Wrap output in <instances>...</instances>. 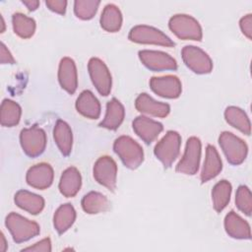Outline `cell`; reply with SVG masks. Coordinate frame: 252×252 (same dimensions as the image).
Instances as JSON below:
<instances>
[{"label": "cell", "mask_w": 252, "mask_h": 252, "mask_svg": "<svg viewBox=\"0 0 252 252\" xmlns=\"http://www.w3.org/2000/svg\"><path fill=\"white\" fill-rule=\"evenodd\" d=\"M113 151L130 169L138 168L144 161L143 148L129 136L118 137L113 143Z\"/></svg>", "instance_id": "1"}, {"label": "cell", "mask_w": 252, "mask_h": 252, "mask_svg": "<svg viewBox=\"0 0 252 252\" xmlns=\"http://www.w3.org/2000/svg\"><path fill=\"white\" fill-rule=\"evenodd\" d=\"M5 225L16 243H22L39 234L37 222L31 220L17 213H10L5 220Z\"/></svg>", "instance_id": "2"}, {"label": "cell", "mask_w": 252, "mask_h": 252, "mask_svg": "<svg viewBox=\"0 0 252 252\" xmlns=\"http://www.w3.org/2000/svg\"><path fill=\"white\" fill-rule=\"evenodd\" d=\"M13 30L22 38H30L35 32V21L23 13H15L12 17Z\"/></svg>", "instance_id": "31"}, {"label": "cell", "mask_w": 252, "mask_h": 252, "mask_svg": "<svg viewBox=\"0 0 252 252\" xmlns=\"http://www.w3.org/2000/svg\"><path fill=\"white\" fill-rule=\"evenodd\" d=\"M0 18H1V25H2V30H1V32H4V30H5V23H4V19H3V17L1 16Z\"/></svg>", "instance_id": "40"}, {"label": "cell", "mask_w": 252, "mask_h": 252, "mask_svg": "<svg viewBox=\"0 0 252 252\" xmlns=\"http://www.w3.org/2000/svg\"><path fill=\"white\" fill-rule=\"evenodd\" d=\"M93 173L97 183L110 191H114L117 179V164L112 158L108 156L98 158L94 162Z\"/></svg>", "instance_id": "10"}, {"label": "cell", "mask_w": 252, "mask_h": 252, "mask_svg": "<svg viewBox=\"0 0 252 252\" xmlns=\"http://www.w3.org/2000/svg\"><path fill=\"white\" fill-rule=\"evenodd\" d=\"M76 109L80 114L90 119H97L100 115V103L89 90L83 91L78 96Z\"/></svg>", "instance_id": "19"}, {"label": "cell", "mask_w": 252, "mask_h": 252, "mask_svg": "<svg viewBox=\"0 0 252 252\" xmlns=\"http://www.w3.org/2000/svg\"><path fill=\"white\" fill-rule=\"evenodd\" d=\"M132 126L135 133L147 144H151L155 141L163 130V126L160 122L143 115L136 117Z\"/></svg>", "instance_id": "16"}, {"label": "cell", "mask_w": 252, "mask_h": 252, "mask_svg": "<svg viewBox=\"0 0 252 252\" xmlns=\"http://www.w3.org/2000/svg\"><path fill=\"white\" fill-rule=\"evenodd\" d=\"M231 195V184L227 180L219 181L212 190V201L214 209L220 213L229 203Z\"/></svg>", "instance_id": "30"}, {"label": "cell", "mask_w": 252, "mask_h": 252, "mask_svg": "<svg viewBox=\"0 0 252 252\" xmlns=\"http://www.w3.org/2000/svg\"><path fill=\"white\" fill-rule=\"evenodd\" d=\"M224 118L232 127L236 128L245 135H250L251 124L247 114L239 107L228 106L224 110Z\"/></svg>", "instance_id": "27"}, {"label": "cell", "mask_w": 252, "mask_h": 252, "mask_svg": "<svg viewBox=\"0 0 252 252\" xmlns=\"http://www.w3.org/2000/svg\"><path fill=\"white\" fill-rule=\"evenodd\" d=\"M53 138L61 154L63 156H69L72 151L73 134L68 123L58 119L53 129Z\"/></svg>", "instance_id": "24"}, {"label": "cell", "mask_w": 252, "mask_h": 252, "mask_svg": "<svg viewBox=\"0 0 252 252\" xmlns=\"http://www.w3.org/2000/svg\"><path fill=\"white\" fill-rule=\"evenodd\" d=\"M181 55L185 65L196 74H209L213 70L211 57L197 46H184L181 50Z\"/></svg>", "instance_id": "9"}, {"label": "cell", "mask_w": 252, "mask_h": 252, "mask_svg": "<svg viewBox=\"0 0 252 252\" xmlns=\"http://www.w3.org/2000/svg\"><path fill=\"white\" fill-rule=\"evenodd\" d=\"M219 144L230 164L238 165L247 157L248 147L246 143L230 132H222L219 137Z\"/></svg>", "instance_id": "5"}, {"label": "cell", "mask_w": 252, "mask_h": 252, "mask_svg": "<svg viewBox=\"0 0 252 252\" xmlns=\"http://www.w3.org/2000/svg\"><path fill=\"white\" fill-rule=\"evenodd\" d=\"M81 204L83 210L90 215L105 212L108 208L107 198L103 194L95 191H92L86 194L83 197Z\"/></svg>", "instance_id": "29"}, {"label": "cell", "mask_w": 252, "mask_h": 252, "mask_svg": "<svg viewBox=\"0 0 252 252\" xmlns=\"http://www.w3.org/2000/svg\"><path fill=\"white\" fill-rule=\"evenodd\" d=\"M128 38L136 43L156 44L165 47L175 45L174 41L161 31L147 25H139L132 28L129 32Z\"/></svg>", "instance_id": "6"}, {"label": "cell", "mask_w": 252, "mask_h": 252, "mask_svg": "<svg viewBox=\"0 0 252 252\" xmlns=\"http://www.w3.org/2000/svg\"><path fill=\"white\" fill-rule=\"evenodd\" d=\"M124 116V106L117 98L113 97L106 104V112L99 126L108 130H116L123 122Z\"/></svg>", "instance_id": "22"}, {"label": "cell", "mask_w": 252, "mask_h": 252, "mask_svg": "<svg viewBox=\"0 0 252 252\" xmlns=\"http://www.w3.org/2000/svg\"><path fill=\"white\" fill-rule=\"evenodd\" d=\"M235 204L239 211L250 217L252 212V195L246 185H240L235 194Z\"/></svg>", "instance_id": "33"}, {"label": "cell", "mask_w": 252, "mask_h": 252, "mask_svg": "<svg viewBox=\"0 0 252 252\" xmlns=\"http://www.w3.org/2000/svg\"><path fill=\"white\" fill-rule=\"evenodd\" d=\"M82 185V177L80 171L75 166L66 168L59 181V191L65 197H74L80 190Z\"/></svg>", "instance_id": "20"}, {"label": "cell", "mask_w": 252, "mask_h": 252, "mask_svg": "<svg viewBox=\"0 0 252 252\" xmlns=\"http://www.w3.org/2000/svg\"><path fill=\"white\" fill-rule=\"evenodd\" d=\"M15 203L22 210L32 214L37 215L44 208V199L27 190H20L15 194Z\"/></svg>", "instance_id": "23"}, {"label": "cell", "mask_w": 252, "mask_h": 252, "mask_svg": "<svg viewBox=\"0 0 252 252\" xmlns=\"http://www.w3.org/2000/svg\"><path fill=\"white\" fill-rule=\"evenodd\" d=\"M58 81L62 89L73 94L78 87L77 68L74 60L70 57H63L58 68Z\"/></svg>", "instance_id": "15"}, {"label": "cell", "mask_w": 252, "mask_h": 252, "mask_svg": "<svg viewBox=\"0 0 252 252\" xmlns=\"http://www.w3.org/2000/svg\"><path fill=\"white\" fill-rule=\"evenodd\" d=\"M22 3L30 10V11H34L38 8L39 6V1L37 0H23Z\"/></svg>", "instance_id": "38"}, {"label": "cell", "mask_w": 252, "mask_h": 252, "mask_svg": "<svg viewBox=\"0 0 252 252\" xmlns=\"http://www.w3.org/2000/svg\"><path fill=\"white\" fill-rule=\"evenodd\" d=\"M0 61L1 64H15V59L13 55L3 42H1L0 47Z\"/></svg>", "instance_id": "37"}, {"label": "cell", "mask_w": 252, "mask_h": 252, "mask_svg": "<svg viewBox=\"0 0 252 252\" xmlns=\"http://www.w3.org/2000/svg\"><path fill=\"white\" fill-rule=\"evenodd\" d=\"M135 107L139 112L155 117H166L170 112V106L167 103L157 101L146 93L137 96Z\"/></svg>", "instance_id": "17"}, {"label": "cell", "mask_w": 252, "mask_h": 252, "mask_svg": "<svg viewBox=\"0 0 252 252\" xmlns=\"http://www.w3.org/2000/svg\"><path fill=\"white\" fill-rule=\"evenodd\" d=\"M150 87L155 94L166 98H177L182 92L179 78L173 75L153 77L150 80Z\"/></svg>", "instance_id": "13"}, {"label": "cell", "mask_w": 252, "mask_h": 252, "mask_svg": "<svg viewBox=\"0 0 252 252\" xmlns=\"http://www.w3.org/2000/svg\"><path fill=\"white\" fill-rule=\"evenodd\" d=\"M239 27L242 33L248 38L251 39L252 35V15L247 14L246 16L242 17L239 22Z\"/></svg>", "instance_id": "35"}, {"label": "cell", "mask_w": 252, "mask_h": 252, "mask_svg": "<svg viewBox=\"0 0 252 252\" xmlns=\"http://www.w3.org/2000/svg\"><path fill=\"white\" fill-rule=\"evenodd\" d=\"M45 5L47 8L57 14L64 15L66 12L67 1L65 0H46Z\"/></svg>", "instance_id": "36"}, {"label": "cell", "mask_w": 252, "mask_h": 252, "mask_svg": "<svg viewBox=\"0 0 252 252\" xmlns=\"http://www.w3.org/2000/svg\"><path fill=\"white\" fill-rule=\"evenodd\" d=\"M46 134L37 126L25 128L20 134V143L25 154L31 158L40 156L46 147Z\"/></svg>", "instance_id": "7"}, {"label": "cell", "mask_w": 252, "mask_h": 252, "mask_svg": "<svg viewBox=\"0 0 252 252\" xmlns=\"http://www.w3.org/2000/svg\"><path fill=\"white\" fill-rule=\"evenodd\" d=\"M7 249V242H6V239H5V236L3 233H1V240H0V250L1 251H6Z\"/></svg>", "instance_id": "39"}, {"label": "cell", "mask_w": 252, "mask_h": 252, "mask_svg": "<svg viewBox=\"0 0 252 252\" xmlns=\"http://www.w3.org/2000/svg\"><path fill=\"white\" fill-rule=\"evenodd\" d=\"M53 177L54 172L52 166L49 163L40 162L29 168L26 175V180L30 186L43 190L52 184Z\"/></svg>", "instance_id": "14"}, {"label": "cell", "mask_w": 252, "mask_h": 252, "mask_svg": "<svg viewBox=\"0 0 252 252\" xmlns=\"http://www.w3.org/2000/svg\"><path fill=\"white\" fill-rule=\"evenodd\" d=\"M99 4L97 0H76L74 13L81 20H91L95 15Z\"/></svg>", "instance_id": "32"}, {"label": "cell", "mask_w": 252, "mask_h": 252, "mask_svg": "<svg viewBox=\"0 0 252 252\" xmlns=\"http://www.w3.org/2000/svg\"><path fill=\"white\" fill-rule=\"evenodd\" d=\"M139 58L148 69L155 72L177 69L176 60L169 54L162 51L140 50Z\"/></svg>", "instance_id": "12"}, {"label": "cell", "mask_w": 252, "mask_h": 252, "mask_svg": "<svg viewBox=\"0 0 252 252\" xmlns=\"http://www.w3.org/2000/svg\"><path fill=\"white\" fill-rule=\"evenodd\" d=\"M202 144L199 138L190 137L187 140L183 157L176 165V171L188 175L197 173L200 165Z\"/></svg>", "instance_id": "8"}, {"label": "cell", "mask_w": 252, "mask_h": 252, "mask_svg": "<svg viewBox=\"0 0 252 252\" xmlns=\"http://www.w3.org/2000/svg\"><path fill=\"white\" fill-rule=\"evenodd\" d=\"M224 228L226 233L232 238H236V239L251 238L249 223L233 211H230L225 216Z\"/></svg>", "instance_id": "18"}, {"label": "cell", "mask_w": 252, "mask_h": 252, "mask_svg": "<svg viewBox=\"0 0 252 252\" xmlns=\"http://www.w3.org/2000/svg\"><path fill=\"white\" fill-rule=\"evenodd\" d=\"M22 251H42V252H50L51 251V241L50 238H43L40 241L34 243L32 246H29L24 248Z\"/></svg>", "instance_id": "34"}, {"label": "cell", "mask_w": 252, "mask_h": 252, "mask_svg": "<svg viewBox=\"0 0 252 252\" xmlns=\"http://www.w3.org/2000/svg\"><path fill=\"white\" fill-rule=\"evenodd\" d=\"M170 31L179 38L184 40H202L203 32L199 22L192 16L176 14L169 19Z\"/></svg>", "instance_id": "3"}, {"label": "cell", "mask_w": 252, "mask_h": 252, "mask_svg": "<svg viewBox=\"0 0 252 252\" xmlns=\"http://www.w3.org/2000/svg\"><path fill=\"white\" fill-rule=\"evenodd\" d=\"M222 169V162L216 148L208 145L206 148V158L201 171V181L207 182L215 178Z\"/></svg>", "instance_id": "21"}, {"label": "cell", "mask_w": 252, "mask_h": 252, "mask_svg": "<svg viewBox=\"0 0 252 252\" xmlns=\"http://www.w3.org/2000/svg\"><path fill=\"white\" fill-rule=\"evenodd\" d=\"M76 220V211L70 203L61 205L55 212L53 217L54 228L59 234L67 231Z\"/></svg>", "instance_id": "25"}, {"label": "cell", "mask_w": 252, "mask_h": 252, "mask_svg": "<svg viewBox=\"0 0 252 252\" xmlns=\"http://www.w3.org/2000/svg\"><path fill=\"white\" fill-rule=\"evenodd\" d=\"M88 70L92 82L101 95H108L111 91L112 79L105 63L99 58L93 57L88 63Z\"/></svg>", "instance_id": "11"}, {"label": "cell", "mask_w": 252, "mask_h": 252, "mask_svg": "<svg viewBox=\"0 0 252 252\" xmlns=\"http://www.w3.org/2000/svg\"><path fill=\"white\" fill-rule=\"evenodd\" d=\"M22 115L21 106L12 99H4L1 103L0 122L2 126L13 127L20 122Z\"/></svg>", "instance_id": "28"}, {"label": "cell", "mask_w": 252, "mask_h": 252, "mask_svg": "<svg viewBox=\"0 0 252 252\" xmlns=\"http://www.w3.org/2000/svg\"><path fill=\"white\" fill-rule=\"evenodd\" d=\"M181 146V137L178 132L170 130L162 137L155 147V156L164 167H169L178 158Z\"/></svg>", "instance_id": "4"}, {"label": "cell", "mask_w": 252, "mask_h": 252, "mask_svg": "<svg viewBox=\"0 0 252 252\" xmlns=\"http://www.w3.org/2000/svg\"><path fill=\"white\" fill-rule=\"evenodd\" d=\"M100 26L108 32H116L122 26V14L119 8L114 4H107L100 16Z\"/></svg>", "instance_id": "26"}]
</instances>
